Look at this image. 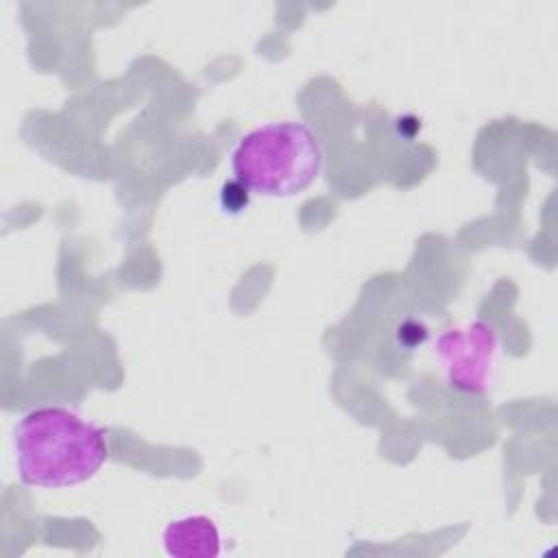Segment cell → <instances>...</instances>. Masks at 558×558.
<instances>
[{"label":"cell","mask_w":558,"mask_h":558,"mask_svg":"<svg viewBox=\"0 0 558 558\" xmlns=\"http://www.w3.org/2000/svg\"><path fill=\"white\" fill-rule=\"evenodd\" d=\"M163 549L172 558H214L220 554V532L205 514L174 519L163 530Z\"/></svg>","instance_id":"277c9868"},{"label":"cell","mask_w":558,"mask_h":558,"mask_svg":"<svg viewBox=\"0 0 558 558\" xmlns=\"http://www.w3.org/2000/svg\"><path fill=\"white\" fill-rule=\"evenodd\" d=\"M246 203H248V190L238 179L227 181L222 185V190H220V205H222L225 211L227 209L229 211H240V209L246 207Z\"/></svg>","instance_id":"5b68a950"},{"label":"cell","mask_w":558,"mask_h":558,"mask_svg":"<svg viewBox=\"0 0 558 558\" xmlns=\"http://www.w3.org/2000/svg\"><path fill=\"white\" fill-rule=\"evenodd\" d=\"M497 336L486 323L447 329L436 340V355L447 381L464 392H482L490 379Z\"/></svg>","instance_id":"3957f363"},{"label":"cell","mask_w":558,"mask_h":558,"mask_svg":"<svg viewBox=\"0 0 558 558\" xmlns=\"http://www.w3.org/2000/svg\"><path fill=\"white\" fill-rule=\"evenodd\" d=\"M323 148L303 122H270L242 135L231 153L233 179L264 196H294L320 174Z\"/></svg>","instance_id":"7a4b0ae2"},{"label":"cell","mask_w":558,"mask_h":558,"mask_svg":"<svg viewBox=\"0 0 558 558\" xmlns=\"http://www.w3.org/2000/svg\"><path fill=\"white\" fill-rule=\"evenodd\" d=\"M13 447L20 482L39 488L83 484L109 458L105 432L59 405L22 414L13 432Z\"/></svg>","instance_id":"6da1fadb"}]
</instances>
